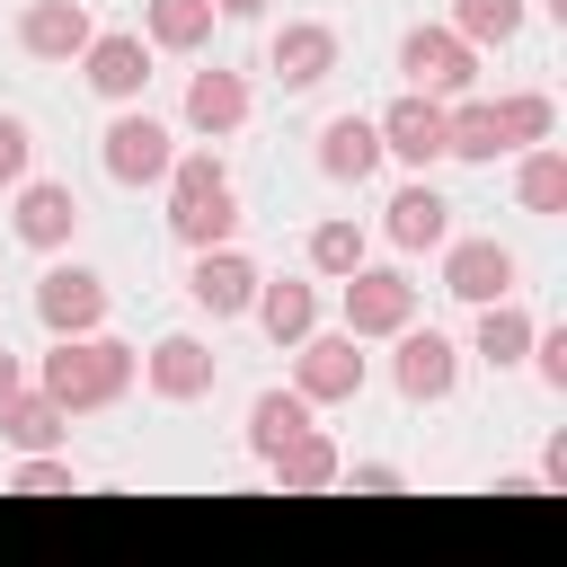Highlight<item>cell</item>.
<instances>
[{
	"mask_svg": "<svg viewBox=\"0 0 567 567\" xmlns=\"http://www.w3.org/2000/svg\"><path fill=\"white\" fill-rule=\"evenodd\" d=\"M540 487H549V496H567V434H549V443H540Z\"/></svg>",
	"mask_w": 567,
	"mask_h": 567,
	"instance_id": "obj_36",
	"label": "cell"
},
{
	"mask_svg": "<svg viewBox=\"0 0 567 567\" xmlns=\"http://www.w3.org/2000/svg\"><path fill=\"white\" fill-rule=\"evenodd\" d=\"M9 390H27V354H9V346H0V399H9Z\"/></svg>",
	"mask_w": 567,
	"mask_h": 567,
	"instance_id": "obj_37",
	"label": "cell"
},
{
	"mask_svg": "<svg viewBox=\"0 0 567 567\" xmlns=\"http://www.w3.org/2000/svg\"><path fill=\"white\" fill-rule=\"evenodd\" d=\"M532 328H540V319H532L514 292H496V301H478V328H470V346H461V354H478L487 372H514V363L532 354Z\"/></svg>",
	"mask_w": 567,
	"mask_h": 567,
	"instance_id": "obj_23",
	"label": "cell"
},
{
	"mask_svg": "<svg viewBox=\"0 0 567 567\" xmlns=\"http://www.w3.org/2000/svg\"><path fill=\"white\" fill-rule=\"evenodd\" d=\"M514 204L540 213V221L567 213V151H558V142H523V151H514Z\"/></svg>",
	"mask_w": 567,
	"mask_h": 567,
	"instance_id": "obj_25",
	"label": "cell"
},
{
	"mask_svg": "<svg viewBox=\"0 0 567 567\" xmlns=\"http://www.w3.org/2000/svg\"><path fill=\"white\" fill-rule=\"evenodd\" d=\"M496 124H505L514 151H523V142H549V133H558V97H549V89H505V97H496Z\"/></svg>",
	"mask_w": 567,
	"mask_h": 567,
	"instance_id": "obj_30",
	"label": "cell"
},
{
	"mask_svg": "<svg viewBox=\"0 0 567 567\" xmlns=\"http://www.w3.org/2000/svg\"><path fill=\"white\" fill-rule=\"evenodd\" d=\"M27 381L53 390L71 416H97V408H115V399L142 381V346H124V337H106V328H89V337H53V346L35 354Z\"/></svg>",
	"mask_w": 567,
	"mask_h": 567,
	"instance_id": "obj_1",
	"label": "cell"
},
{
	"mask_svg": "<svg viewBox=\"0 0 567 567\" xmlns=\"http://www.w3.org/2000/svg\"><path fill=\"white\" fill-rule=\"evenodd\" d=\"M275 0H213V18H266Z\"/></svg>",
	"mask_w": 567,
	"mask_h": 567,
	"instance_id": "obj_38",
	"label": "cell"
},
{
	"mask_svg": "<svg viewBox=\"0 0 567 567\" xmlns=\"http://www.w3.org/2000/svg\"><path fill=\"white\" fill-rule=\"evenodd\" d=\"M159 186H168V239H177V248H221V239H239V186H230V168H221L213 142L177 151Z\"/></svg>",
	"mask_w": 567,
	"mask_h": 567,
	"instance_id": "obj_2",
	"label": "cell"
},
{
	"mask_svg": "<svg viewBox=\"0 0 567 567\" xmlns=\"http://www.w3.org/2000/svg\"><path fill=\"white\" fill-rule=\"evenodd\" d=\"M346 62V35L328 27V18H284L275 35H266V71H275V89H319L328 71Z\"/></svg>",
	"mask_w": 567,
	"mask_h": 567,
	"instance_id": "obj_12",
	"label": "cell"
},
{
	"mask_svg": "<svg viewBox=\"0 0 567 567\" xmlns=\"http://www.w3.org/2000/svg\"><path fill=\"white\" fill-rule=\"evenodd\" d=\"M177 115H186V133L195 142H230L248 115H257V89H248V71H186V97H177Z\"/></svg>",
	"mask_w": 567,
	"mask_h": 567,
	"instance_id": "obj_15",
	"label": "cell"
},
{
	"mask_svg": "<svg viewBox=\"0 0 567 567\" xmlns=\"http://www.w3.org/2000/svg\"><path fill=\"white\" fill-rule=\"evenodd\" d=\"M346 478H354L363 496H399V487H408V470H399V461H354Z\"/></svg>",
	"mask_w": 567,
	"mask_h": 567,
	"instance_id": "obj_34",
	"label": "cell"
},
{
	"mask_svg": "<svg viewBox=\"0 0 567 567\" xmlns=\"http://www.w3.org/2000/svg\"><path fill=\"white\" fill-rule=\"evenodd\" d=\"M266 470H275V496H328V487L346 478V452H337V434L310 416L292 443H275V452H266Z\"/></svg>",
	"mask_w": 567,
	"mask_h": 567,
	"instance_id": "obj_18",
	"label": "cell"
},
{
	"mask_svg": "<svg viewBox=\"0 0 567 567\" xmlns=\"http://www.w3.org/2000/svg\"><path fill=\"white\" fill-rule=\"evenodd\" d=\"M390 381H399L408 408H443L461 390V337H443L434 319H408L390 337Z\"/></svg>",
	"mask_w": 567,
	"mask_h": 567,
	"instance_id": "obj_6",
	"label": "cell"
},
{
	"mask_svg": "<svg viewBox=\"0 0 567 567\" xmlns=\"http://www.w3.org/2000/svg\"><path fill=\"white\" fill-rule=\"evenodd\" d=\"M496 151H514L505 142V124H496V97H443V159H470V168H487Z\"/></svg>",
	"mask_w": 567,
	"mask_h": 567,
	"instance_id": "obj_24",
	"label": "cell"
},
{
	"mask_svg": "<svg viewBox=\"0 0 567 567\" xmlns=\"http://www.w3.org/2000/svg\"><path fill=\"white\" fill-rule=\"evenodd\" d=\"M310 416H319V408H310L292 381H275V390H257V399H248V425H239V434H248V452L266 461V452H275V443H292Z\"/></svg>",
	"mask_w": 567,
	"mask_h": 567,
	"instance_id": "obj_27",
	"label": "cell"
},
{
	"mask_svg": "<svg viewBox=\"0 0 567 567\" xmlns=\"http://www.w3.org/2000/svg\"><path fill=\"white\" fill-rule=\"evenodd\" d=\"M9 496H80L71 452H18L9 461Z\"/></svg>",
	"mask_w": 567,
	"mask_h": 567,
	"instance_id": "obj_31",
	"label": "cell"
},
{
	"mask_svg": "<svg viewBox=\"0 0 567 567\" xmlns=\"http://www.w3.org/2000/svg\"><path fill=\"white\" fill-rule=\"evenodd\" d=\"M381 239H390L399 257L443 248V239H452V195H443L425 168H408V186H390V204H381Z\"/></svg>",
	"mask_w": 567,
	"mask_h": 567,
	"instance_id": "obj_13",
	"label": "cell"
},
{
	"mask_svg": "<svg viewBox=\"0 0 567 567\" xmlns=\"http://www.w3.org/2000/svg\"><path fill=\"white\" fill-rule=\"evenodd\" d=\"M443 27H452V35H470V44L487 53V44H514V35L532 27V0H452V9H443Z\"/></svg>",
	"mask_w": 567,
	"mask_h": 567,
	"instance_id": "obj_29",
	"label": "cell"
},
{
	"mask_svg": "<svg viewBox=\"0 0 567 567\" xmlns=\"http://www.w3.org/2000/svg\"><path fill=\"white\" fill-rule=\"evenodd\" d=\"M89 35H97L89 0H27V9H18V53H27V62H80Z\"/></svg>",
	"mask_w": 567,
	"mask_h": 567,
	"instance_id": "obj_20",
	"label": "cell"
},
{
	"mask_svg": "<svg viewBox=\"0 0 567 567\" xmlns=\"http://www.w3.org/2000/svg\"><path fill=\"white\" fill-rule=\"evenodd\" d=\"M106 310H115V292H106L97 266L53 257V266L35 275V328H44V337H89V328H106Z\"/></svg>",
	"mask_w": 567,
	"mask_h": 567,
	"instance_id": "obj_7",
	"label": "cell"
},
{
	"mask_svg": "<svg viewBox=\"0 0 567 567\" xmlns=\"http://www.w3.org/2000/svg\"><path fill=\"white\" fill-rule=\"evenodd\" d=\"M0 443H9V452H62V443H71V408L27 381V390L0 399Z\"/></svg>",
	"mask_w": 567,
	"mask_h": 567,
	"instance_id": "obj_22",
	"label": "cell"
},
{
	"mask_svg": "<svg viewBox=\"0 0 567 567\" xmlns=\"http://www.w3.org/2000/svg\"><path fill=\"white\" fill-rule=\"evenodd\" d=\"M319 177L328 186H372L381 177V124L363 106H346V115L319 124Z\"/></svg>",
	"mask_w": 567,
	"mask_h": 567,
	"instance_id": "obj_19",
	"label": "cell"
},
{
	"mask_svg": "<svg viewBox=\"0 0 567 567\" xmlns=\"http://www.w3.org/2000/svg\"><path fill=\"white\" fill-rule=\"evenodd\" d=\"M487 496H496V505H540L549 487H540V470H505V478H496Z\"/></svg>",
	"mask_w": 567,
	"mask_h": 567,
	"instance_id": "obj_35",
	"label": "cell"
},
{
	"mask_svg": "<svg viewBox=\"0 0 567 567\" xmlns=\"http://www.w3.org/2000/svg\"><path fill=\"white\" fill-rule=\"evenodd\" d=\"M372 124H381V159H399V168H434V159H443V97L399 89Z\"/></svg>",
	"mask_w": 567,
	"mask_h": 567,
	"instance_id": "obj_16",
	"label": "cell"
},
{
	"mask_svg": "<svg viewBox=\"0 0 567 567\" xmlns=\"http://www.w3.org/2000/svg\"><path fill=\"white\" fill-rule=\"evenodd\" d=\"M80 80H89L106 106H133V97L151 89V44H142V27H97V35L80 44Z\"/></svg>",
	"mask_w": 567,
	"mask_h": 567,
	"instance_id": "obj_14",
	"label": "cell"
},
{
	"mask_svg": "<svg viewBox=\"0 0 567 567\" xmlns=\"http://www.w3.org/2000/svg\"><path fill=\"white\" fill-rule=\"evenodd\" d=\"M9 230H18V248H35V257H62L71 239H80V195H71V177H18L9 186Z\"/></svg>",
	"mask_w": 567,
	"mask_h": 567,
	"instance_id": "obj_9",
	"label": "cell"
},
{
	"mask_svg": "<svg viewBox=\"0 0 567 567\" xmlns=\"http://www.w3.org/2000/svg\"><path fill=\"white\" fill-rule=\"evenodd\" d=\"M399 80L425 89V97H470V89H478V44L452 35L443 18H416V27L399 35Z\"/></svg>",
	"mask_w": 567,
	"mask_h": 567,
	"instance_id": "obj_5",
	"label": "cell"
},
{
	"mask_svg": "<svg viewBox=\"0 0 567 567\" xmlns=\"http://www.w3.org/2000/svg\"><path fill=\"white\" fill-rule=\"evenodd\" d=\"M434 257H443V292L470 301V310L496 301V292H514V248H505V239H461V230H452Z\"/></svg>",
	"mask_w": 567,
	"mask_h": 567,
	"instance_id": "obj_17",
	"label": "cell"
},
{
	"mask_svg": "<svg viewBox=\"0 0 567 567\" xmlns=\"http://www.w3.org/2000/svg\"><path fill=\"white\" fill-rule=\"evenodd\" d=\"M372 257V239H363V221H346V213H328V221H310V239H301V266L319 275V284H337V275H354Z\"/></svg>",
	"mask_w": 567,
	"mask_h": 567,
	"instance_id": "obj_28",
	"label": "cell"
},
{
	"mask_svg": "<svg viewBox=\"0 0 567 567\" xmlns=\"http://www.w3.org/2000/svg\"><path fill=\"white\" fill-rule=\"evenodd\" d=\"M337 310H346V328L363 337V346H381V337H399L408 319H416V284H408V266H354V275H337Z\"/></svg>",
	"mask_w": 567,
	"mask_h": 567,
	"instance_id": "obj_8",
	"label": "cell"
},
{
	"mask_svg": "<svg viewBox=\"0 0 567 567\" xmlns=\"http://www.w3.org/2000/svg\"><path fill=\"white\" fill-rule=\"evenodd\" d=\"M248 319H257L275 346H301V337L319 328V275H257Z\"/></svg>",
	"mask_w": 567,
	"mask_h": 567,
	"instance_id": "obj_21",
	"label": "cell"
},
{
	"mask_svg": "<svg viewBox=\"0 0 567 567\" xmlns=\"http://www.w3.org/2000/svg\"><path fill=\"white\" fill-rule=\"evenodd\" d=\"M168 159H177V124H168V115H151L142 97L106 115V133H97V168H106V186L142 195V186L168 177Z\"/></svg>",
	"mask_w": 567,
	"mask_h": 567,
	"instance_id": "obj_3",
	"label": "cell"
},
{
	"mask_svg": "<svg viewBox=\"0 0 567 567\" xmlns=\"http://www.w3.org/2000/svg\"><path fill=\"white\" fill-rule=\"evenodd\" d=\"M186 301H195L213 328L248 319V301H257V257H248L239 239H221V248H186Z\"/></svg>",
	"mask_w": 567,
	"mask_h": 567,
	"instance_id": "obj_10",
	"label": "cell"
},
{
	"mask_svg": "<svg viewBox=\"0 0 567 567\" xmlns=\"http://www.w3.org/2000/svg\"><path fill=\"white\" fill-rule=\"evenodd\" d=\"M213 381H221V354H213L195 328L151 337V354H142V390H151L159 408H195V399H213Z\"/></svg>",
	"mask_w": 567,
	"mask_h": 567,
	"instance_id": "obj_11",
	"label": "cell"
},
{
	"mask_svg": "<svg viewBox=\"0 0 567 567\" xmlns=\"http://www.w3.org/2000/svg\"><path fill=\"white\" fill-rule=\"evenodd\" d=\"M142 44L151 53H204L213 44V0H142Z\"/></svg>",
	"mask_w": 567,
	"mask_h": 567,
	"instance_id": "obj_26",
	"label": "cell"
},
{
	"mask_svg": "<svg viewBox=\"0 0 567 567\" xmlns=\"http://www.w3.org/2000/svg\"><path fill=\"white\" fill-rule=\"evenodd\" d=\"M532 372H540V390H567V328L549 319V328H532V354H523Z\"/></svg>",
	"mask_w": 567,
	"mask_h": 567,
	"instance_id": "obj_33",
	"label": "cell"
},
{
	"mask_svg": "<svg viewBox=\"0 0 567 567\" xmlns=\"http://www.w3.org/2000/svg\"><path fill=\"white\" fill-rule=\"evenodd\" d=\"M284 354H292V390H301L310 408H346V399H363V381H372V354H363L354 328H310V337L284 346Z\"/></svg>",
	"mask_w": 567,
	"mask_h": 567,
	"instance_id": "obj_4",
	"label": "cell"
},
{
	"mask_svg": "<svg viewBox=\"0 0 567 567\" xmlns=\"http://www.w3.org/2000/svg\"><path fill=\"white\" fill-rule=\"evenodd\" d=\"M27 168H35V124H27L18 106H0V195H9Z\"/></svg>",
	"mask_w": 567,
	"mask_h": 567,
	"instance_id": "obj_32",
	"label": "cell"
}]
</instances>
